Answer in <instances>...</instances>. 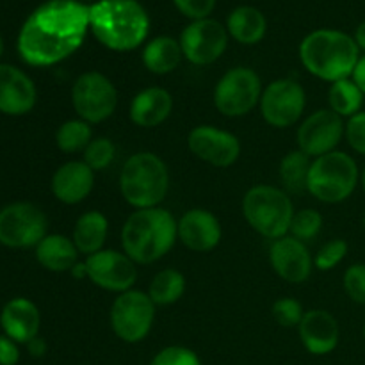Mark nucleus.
Segmentation results:
<instances>
[{
  "label": "nucleus",
  "instance_id": "15",
  "mask_svg": "<svg viewBox=\"0 0 365 365\" xmlns=\"http://www.w3.org/2000/svg\"><path fill=\"white\" fill-rule=\"evenodd\" d=\"M346 121L330 109H319L307 116L299 123L296 143L298 150L310 157L317 159L321 155L335 152L339 143L344 138Z\"/></svg>",
  "mask_w": 365,
  "mask_h": 365
},
{
  "label": "nucleus",
  "instance_id": "13",
  "mask_svg": "<svg viewBox=\"0 0 365 365\" xmlns=\"http://www.w3.org/2000/svg\"><path fill=\"white\" fill-rule=\"evenodd\" d=\"M84 264L88 280L107 292L123 294L138 282V264L123 250H100L86 257Z\"/></svg>",
  "mask_w": 365,
  "mask_h": 365
},
{
  "label": "nucleus",
  "instance_id": "10",
  "mask_svg": "<svg viewBox=\"0 0 365 365\" xmlns=\"http://www.w3.org/2000/svg\"><path fill=\"white\" fill-rule=\"evenodd\" d=\"M71 106L77 118L89 125L109 120L118 107V89L107 75L86 71L78 75L71 88Z\"/></svg>",
  "mask_w": 365,
  "mask_h": 365
},
{
  "label": "nucleus",
  "instance_id": "47",
  "mask_svg": "<svg viewBox=\"0 0 365 365\" xmlns=\"http://www.w3.org/2000/svg\"><path fill=\"white\" fill-rule=\"evenodd\" d=\"M362 225H364V230H365V214H364V217H362Z\"/></svg>",
  "mask_w": 365,
  "mask_h": 365
},
{
  "label": "nucleus",
  "instance_id": "14",
  "mask_svg": "<svg viewBox=\"0 0 365 365\" xmlns=\"http://www.w3.org/2000/svg\"><path fill=\"white\" fill-rule=\"evenodd\" d=\"M182 53L196 66H209L216 63L228 46V31L223 24L212 18L195 20L180 34Z\"/></svg>",
  "mask_w": 365,
  "mask_h": 365
},
{
  "label": "nucleus",
  "instance_id": "46",
  "mask_svg": "<svg viewBox=\"0 0 365 365\" xmlns=\"http://www.w3.org/2000/svg\"><path fill=\"white\" fill-rule=\"evenodd\" d=\"M2 53H4V39L2 36H0V57H2Z\"/></svg>",
  "mask_w": 365,
  "mask_h": 365
},
{
  "label": "nucleus",
  "instance_id": "2",
  "mask_svg": "<svg viewBox=\"0 0 365 365\" xmlns=\"http://www.w3.org/2000/svg\"><path fill=\"white\" fill-rule=\"evenodd\" d=\"M89 31L106 48L130 52L148 38L150 16L138 0H98L89 6Z\"/></svg>",
  "mask_w": 365,
  "mask_h": 365
},
{
  "label": "nucleus",
  "instance_id": "38",
  "mask_svg": "<svg viewBox=\"0 0 365 365\" xmlns=\"http://www.w3.org/2000/svg\"><path fill=\"white\" fill-rule=\"evenodd\" d=\"M344 138L353 152L365 157V110H360L355 116L346 120Z\"/></svg>",
  "mask_w": 365,
  "mask_h": 365
},
{
  "label": "nucleus",
  "instance_id": "40",
  "mask_svg": "<svg viewBox=\"0 0 365 365\" xmlns=\"http://www.w3.org/2000/svg\"><path fill=\"white\" fill-rule=\"evenodd\" d=\"M20 362L18 344L7 335H0V365H16Z\"/></svg>",
  "mask_w": 365,
  "mask_h": 365
},
{
  "label": "nucleus",
  "instance_id": "45",
  "mask_svg": "<svg viewBox=\"0 0 365 365\" xmlns=\"http://www.w3.org/2000/svg\"><path fill=\"white\" fill-rule=\"evenodd\" d=\"M360 185H362V191L365 195V166H364V170L360 171Z\"/></svg>",
  "mask_w": 365,
  "mask_h": 365
},
{
  "label": "nucleus",
  "instance_id": "1",
  "mask_svg": "<svg viewBox=\"0 0 365 365\" xmlns=\"http://www.w3.org/2000/svg\"><path fill=\"white\" fill-rule=\"evenodd\" d=\"M88 31L89 6L81 0H46L21 25L18 53L29 66H53L81 48Z\"/></svg>",
  "mask_w": 365,
  "mask_h": 365
},
{
  "label": "nucleus",
  "instance_id": "31",
  "mask_svg": "<svg viewBox=\"0 0 365 365\" xmlns=\"http://www.w3.org/2000/svg\"><path fill=\"white\" fill-rule=\"evenodd\" d=\"M93 141V128L88 121L75 118L57 128L56 145L64 153H82Z\"/></svg>",
  "mask_w": 365,
  "mask_h": 365
},
{
  "label": "nucleus",
  "instance_id": "42",
  "mask_svg": "<svg viewBox=\"0 0 365 365\" xmlns=\"http://www.w3.org/2000/svg\"><path fill=\"white\" fill-rule=\"evenodd\" d=\"M27 349H29V353H31L32 356H34V359H41V356H45V353H46V342H45V339H41L38 335V337L36 339H32L31 342H29L27 344Z\"/></svg>",
  "mask_w": 365,
  "mask_h": 365
},
{
  "label": "nucleus",
  "instance_id": "43",
  "mask_svg": "<svg viewBox=\"0 0 365 365\" xmlns=\"http://www.w3.org/2000/svg\"><path fill=\"white\" fill-rule=\"evenodd\" d=\"M353 38H355V41H356V45H359L360 52H362V50L365 52V20L359 25V27H356L355 36H353Z\"/></svg>",
  "mask_w": 365,
  "mask_h": 365
},
{
  "label": "nucleus",
  "instance_id": "18",
  "mask_svg": "<svg viewBox=\"0 0 365 365\" xmlns=\"http://www.w3.org/2000/svg\"><path fill=\"white\" fill-rule=\"evenodd\" d=\"M38 89L25 71L13 64H0V113L24 116L34 109Z\"/></svg>",
  "mask_w": 365,
  "mask_h": 365
},
{
  "label": "nucleus",
  "instance_id": "48",
  "mask_svg": "<svg viewBox=\"0 0 365 365\" xmlns=\"http://www.w3.org/2000/svg\"><path fill=\"white\" fill-rule=\"evenodd\" d=\"M364 341H365V321H364Z\"/></svg>",
  "mask_w": 365,
  "mask_h": 365
},
{
  "label": "nucleus",
  "instance_id": "33",
  "mask_svg": "<svg viewBox=\"0 0 365 365\" xmlns=\"http://www.w3.org/2000/svg\"><path fill=\"white\" fill-rule=\"evenodd\" d=\"M84 155H82V160L91 168L95 173L98 171L107 170V168L113 164L114 157H116V146L110 141L109 138H93V141L89 143L88 148L84 150Z\"/></svg>",
  "mask_w": 365,
  "mask_h": 365
},
{
  "label": "nucleus",
  "instance_id": "29",
  "mask_svg": "<svg viewBox=\"0 0 365 365\" xmlns=\"http://www.w3.org/2000/svg\"><path fill=\"white\" fill-rule=\"evenodd\" d=\"M148 296L155 307H168L177 303L185 292V277L178 269H163L152 278Z\"/></svg>",
  "mask_w": 365,
  "mask_h": 365
},
{
  "label": "nucleus",
  "instance_id": "12",
  "mask_svg": "<svg viewBox=\"0 0 365 365\" xmlns=\"http://www.w3.org/2000/svg\"><path fill=\"white\" fill-rule=\"evenodd\" d=\"M260 114L273 128H289L302 120L307 107V93L294 78H277L264 88Z\"/></svg>",
  "mask_w": 365,
  "mask_h": 365
},
{
  "label": "nucleus",
  "instance_id": "7",
  "mask_svg": "<svg viewBox=\"0 0 365 365\" xmlns=\"http://www.w3.org/2000/svg\"><path fill=\"white\" fill-rule=\"evenodd\" d=\"M360 168L349 153L335 152L312 159L307 191L317 202L335 205L342 203L355 192L360 185Z\"/></svg>",
  "mask_w": 365,
  "mask_h": 365
},
{
  "label": "nucleus",
  "instance_id": "23",
  "mask_svg": "<svg viewBox=\"0 0 365 365\" xmlns=\"http://www.w3.org/2000/svg\"><path fill=\"white\" fill-rule=\"evenodd\" d=\"M173 113V96L168 89L145 88L132 98L128 116L134 125L141 128H155L163 125Z\"/></svg>",
  "mask_w": 365,
  "mask_h": 365
},
{
  "label": "nucleus",
  "instance_id": "35",
  "mask_svg": "<svg viewBox=\"0 0 365 365\" xmlns=\"http://www.w3.org/2000/svg\"><path fill=\"white\" fill-rule=\"evenodd\" d=\"M271 314H273V319L277 321L280 327L298 328L303 316H305V310H303V305L298 299L285 296V298H278L277 302L273 303Z\"/></svg>",
  "mask_w": 365,
  "mask_h": 365
},
{
  "label": "nucleus",
  "instance_id": "28",
  "mask_svg": "<svg viewBox=\"0 0 365 365\" xmlns=\"http://www.w3.org/2000/svg\"><path fill=\"white\" fill-rule=\"evenodd\" d=\"M365 95L360 91L359 86L353 82V78H342V81L330 84L328 89V109L334 110L342 120H349L356 113L364 110Z\"/></svg>",
  "mask_w": 365,
  "mask_h": 365
},
{
  "label": "nucleus",
  "instance_id": "11",
  "mask_svg": "<svg viewBox=\"0 0 365 365\" xmlns=\"http://www.w3.org/2000/svg\"><path fill=\"white\" fill-rule=\"evenodd\" d=\"M48 230V220L38 205L14 202L0 210V245L7 248H36Z\"/></svg>",
  "mask_w": 365,
  "mask_h": 365
},
{
  "label": "nucleus",
  "instance_id": "44",
  "mask_svg": "<svg viewBox=\"0 0 365 365\" xmlns=\"http://www.w3.org/2000/svg\"><path fill=\"white\" fill-rule=\"evenodd\" d=\"M70 274L75 278V280H82V278H88V271H86V264H84V262H77V264H75V266L71 267Z\"/></svg>",
  "mask_w": 365,
  "mask_h": 365
},
{
  "label": "nucleus",
  "instance_id": "17",
  "mask_svg": "<svg viewBox=\"0 0 365 365\" xmlns=\"http://www.w3.org/2000/svg\"><path fill=\"white\" fill-rule=\"evenodd\" d=\"M269 262L274 273L289 284H303L314 269V257L310 255L307 242L298 241L292 235L271 242Z\"/></svg>",
  "mask_w": 365,
  "mask_h": 365
},
{
  "label": "nucleus",
  "instance_id": "26",
  "mask_svg": "<svg viewBox=\"0 0 365 365\" xmlns=\"http://www.w3.org/2000/svg\"><path fill=\"white\" fill-rule=\"evenodd\" d=\"M182 57L184 53H182L180 41L171 36H157V38L150 39L141 53L143 64L153 75H168L175 71L180 64Z\"/></svg>",
  "mask_w": 365,
  "mask_h": 365
},
{
  "label": "nucleus",
  "instance_id": "36",
  "mask_svg": "<svg viewBox=\"0 0 365 365\" xmlns=\"http://www.w3.org/2000/svg\"><path fill=\"white\" fill-rule=\"evenodd\" d=\"M342 285H344L346 294H348V298L351 299L353 303H356V305H365V264H351V266L344 271Z\"/></svg>",
  "mask_w": 365,
  "mask_h": 365
},
{
  "label": "nucleus",
  "instance_id": "24",
  "mask_svg": "<svg viewBox=\"0 0 365 365\" xmlns=\"http://www.w3.org/2000/svg\"><path fill=\"white\" fill-rule=\"evenodd\" d=\"M36 260L52 273H66L78 262L77 246L73 239L63 234H46L36 246Z\"/></svg>",
  "mask_w": 365,
  "mask_h": 365
},
{
  "label": "nucleus",
  "instance_id": "41",
  "mask_svg": "<svg viewBox=\"0 0 365 365\" xmlns=\"http://www.w3.org/2000/svg\"><path fill=\"white\" fill-rule=\"evenodd\" d=\"M351 78H353V82L359 86L360 91H362L365 95V53H364V56H360L359 63H356L355 70H353Z\"/></svg>",
  "mask_w": 365,
  "mask_h": 365
},
{
  "label": "nucleus",
  "instance_id": "34",
  "mask_svg": "<svg viewBox=\"0 0 365 365\" xmlns=\"http://www.w3.org/2000/svg\"><path fill=\"white\" fill-rule=\"evenodd\" d=\"M349 246L344 239H331L314 255V267L319 271H331L346 259Z\"/></svg>",
  "mask_w": 365,
  "mask_h": 365
},
{
  "label": "nucleus",
  "instance_id": "9",
  "mask_svg": "<svg viewBox=\"0 0 365 365\" xmlns=\"http://www.w3.org/2000/svg\"><path fill=\"white\" fill-rule=\"evenodd\" d=\"M110 328L120 341L138 344L145 341L155 323V303L148 292L130 289L118 294L110 307Z\"/></svg>",
  "mask_w": 365,
  "mask_h": 365
},
{
  "label": "nucleus",
  "instance_id": "3",
  "mask_svg": "<svg viewBox=\"0 0 365 365\" xmlns=\"http://www.w3.org/2000/svg\"><path fill=\"white\" fill-rule=\"evenodd\" d=\"M121 248L135 264L148 266L173 250L178 221L163 207L134 210L121 228Z\"/></svg>",
  "mask_w": 365,
  "mask_h": 365
},
{
  "label": "nucleus",
  "instance_id": "37",
  "mask_svg": "<svg viewBox=\"0 0 365 365\" xmlns=\"http://www.w3.org/2000/svg\"><path fill=\"white\" fill-rule=\"evenodd\" d=\"M150 365H202V360L192 349L184 346H168L153 356Z\"/></svg>",
  "mask_w": 365,
  "mask_h": 365
},
{
  "label": "nucleus",
  "instance_id": "19",
  "mask_svg": "<svg viewBox=\"0 0 365 365\" xmlns=\"http://www.w3.org/2000/svg\"><path fill=\"white\" fill-rule=\"evenodd\" d=\"M221 239L223 228L210 210L191 209L178 220V241L191 252H212Z\"/></svg>",
  "mask_w": 365,
  "mask_h": 365
},
{
  "label": "nucleus",
  "instance_id": "8",
  "mask_svg": "<svg viewBox=\"0 0 365 365\" xmlns=\"http://www.w3.org/2000/svg\"><path fill=\"white\" fill-rule=\"evenodd\" d=\"M262 91V81L255 70L230 68L214 88V106L227 118L246 116L260 103Z\"/></svg>",
  "mask_w": 365,
  "mask_h": 365
},
{
  "label": "nucleus",
  "instance_id": "6",
  "mask_svg": "<svg viewBox=\"0 0 365 365\" xmlns=\"http://www.w3.org/2000/svg\"><path fill=\"white\" fill-rule=\"evenodd\" d=\"M294 203L287 192L267 184L253 185L242 198V214L250 227L269 241L289 235Z\"/></svg>",
  "mask_w": 365,
  "mask_h": 365
},
{
  "label": "nucleus",
  "instance_id": "16",
  "mask_svg": "<svg viewBox=\"0 0 365 365\" xmlns=\"http://www.w3.org/2000/svg\"><path fill=\"white\" fill-rule=\"evenodd\" d=\"M187 148L196 159L214 168H230L241 157V141L214 125H198L187 135Z\"/></svg>",
  "mask_w": 365,
  "mask_h": 365
},
{
  "label": "nucleus",
  "instance_id": "25",
  "mask_svg": "<svg viewBox=\"0 0 365 365\" xmlns=\"http://www.w3.org/2000/svg\"><path fill=\"white\" fill-rule=\"evenodd\" d=\"M107 235H109V220L106 217V214L100 210H88L75 221L71 239H73L78 253L89 257L103 250Z\"/></svg>",
  "mask_w": 365,
  "mask_h": 365
},
{
  "label": "nucleus",
  "instance_id": "5",
  "mask_svg": "<svg viewBox=\"0 0 365 365\" xmlns=\"http://www.w3.org/2000/svg\"><path fill=\"white\" fill-rule=\"evenodd\" d=\"M120 192L135 210L153 209L170 192V170L153 152H138L127 159L120 173Z\"/></svg>",
  "mask_w": 365,
  "mask_h": 365
},
{
  "label": "nucleus",
  "instance_id": "21",
  "mask_svg": "<svg viewBox=\"0 0 365 365\" xmlns=\"http://www.w3.org/2000/svg\"><path fill=\"white\" fill-rule=\"evenodd\" d=\"M95 187V171L84 160H68L53 173L50 189L64 205H78Z\"/></svg>",
  "mask_w": 365,
  "mask_h": 365
},
{
  "label": "nucleus",
  "instance_id": "4",
  "mask_svg": "<svg viewBox=\"0 0 365 365\" xmlns=\"http://www.w3.org/2000/svg\"><path fill=\"white\" fill-rule=\"evenodd\" d=\"M299 59L310 75L334 84L351 77L360 59V48L355 38L346 32L317 29L303 38Z\"/></svg>",
  "mask_w": 365,
  "mask_h": 365
},
{
  "label": "nucleus",
  "instance_id": "30",
  "mask_svg": "<svg viewBox=\"0 0 365 365\" xmlns=\"http://www.w3.org/2000/svg\"><path fill=\"white\" fill-rule=\"evenodd\" d=\"M310 166H312V159L307 153H303L302 150L296 148L289 152L280 160V168H278V175H280L284 187L292 192L307 191Z\"/></svg>",
  "mask_w": 365,
  "mask_h": 365
},
{
  "label": "nucleus",
  "instance_id": "20",
  "mask_svg": "<svg viewBox=\"0 0 365 365\" xmlns=\"http://www.w3.org/2000/svg\"><path fill=\"white\" fill-rule=\"evenodd\" d=\"M302 344L310 355L323 356L335 351L341 342V327L334 314L323 309L305 312L298 327Z\"/></svg>",
  "mask_w": 365,
  "mask_h": 365
},
{
  "label": "nucleus",
  "instance_id": "22",
  "mask_svg": "<svg viewBox=\"0 0 365 365\" xmlns=\"http://www.w3.org/2000/svg\"><path fill=\"white\" fill-rule=\"evenodd\" d=\"M0 327L4 335L16 344H29L38 337L41 327V314L34 302L27 298H13L4 305L0 312Z\"/></svg>",
  "mask_w": 365,
  "mask_h": 365
},
{
  "label": "nucleus",
  "instance_id": "27",
  "mask_svg": "<svg viewBox=\"0 0 365 365\" xmlns=\"http://www.w3.org/2000/svg\"><path fill=\"white\" fill-rule=\"evenodd\" d=\"M227 31L241 45H257L266 36L267 20L257 7L239 6L228 16Z\"/></svg>",
  "mask_w": 365,
  "mask_h": 365
},
{
  "label": "nucleus",
  "instance_id": "32",
  "mask_svg": "<svg viewBox=\"0 0 365 365\" xmlns=\"http://www.w3.org/2000/svg\"><path fill=\"white\" fill-rule=\"evenodd\" d=\"M323 223H324V217L319 210L316 209L296 210L294 217H292L289 235H292V237H296L302 242H309L319 235L321 228H323Z\"/></svg>",
  "mask_w": 365,
  "mask_h": 365
},
{
  "label": "nucleus",
  "instance_id": "39",
  "mask_svg": "<svg viewBox=\"0 0 365 365\" xmlns=\"http://www.w3.org/2000/svg\"><path fill=\"white\" fill-rule=\"evenodd\" d=\"M173 4L184 16L191 18L192 21L210 18L216 7V0H173Z\"/></svg>",
  "mask_w": 365,
  "mask_h": 365
}]
</instances>
